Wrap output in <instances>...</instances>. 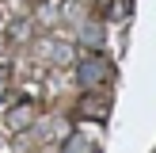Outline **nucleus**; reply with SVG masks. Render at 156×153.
Wrapping results in <instances>:
<instances>
[{"label":"nucleus","mask_w":156,"mask_h":153,"mask_svg":"<svg viewBox=\"0 0 156 153\" xmlns=\"http://www.w3.org/2000/svg\"><path fill=\"white\" fill-rule=\"evenodd\" d=\"M69 153H88V145H84L80 138H73V142H69Z\"/></svg>","instance_id":"20e7f679"},{"label":"nucleus","mask_w":156,"mask_h":153,"mask_svg":"<svg viewBox=\"0 0 156 153\" xmlns=\"http://www.w3.org/2000/svg\"><path fill=\"white\" fill-rule=\"evenodd\" d=\"M111 76V61L103 58V54H91V58H84L80 65H76V80H80V88H99V84Z\"/></svg>","instance_id":"f257e3e1"},{"label":"nucleus","mask_w":156,"mask_h":153,"mask_svg":"<svg viewBox=\"0 0 156 153\" xmlns=\"http://www.w3.org/2000/svg\"><path fill=\"white\" fill-rule=\"evenodd\" d=\"M84 38H88V46H99V38H103V27H84Z\"/></svg>","instance_id":"7ed1b4c3"},{"label":"nucleus","mask_w":156,"mask_h":153,"mask_svg":"<svg viewBox=\"0 0 156 153\" xmlns=\"http://www.w3.org/2000/svg\"><path fill=\"white\" fill-rule=\"evenodd\" d=\"M30 119H34L30 107H15V111L8 115V126H12V130H23V126H30Z\"/></svg>","instance_id":"f03ea898"}]
</instances>
